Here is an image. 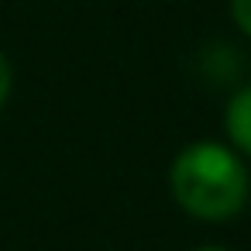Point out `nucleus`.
<instances>
[{
    "label": "nucleus",
    "mask_w": 251,
    "mask_h": 251,
    "mask_svg": "<svg viewBox=\"0 0 251 251\" xmlns=\"http://www.w3.org/2000/svg\"><path fill=\"white\" fill-rule=\"evenodd\" d=\"M169 193L196 220H230L248 206L251 196L248 165L227 145L196 141L176 155L169 169Z\"/></svg>",
    "instance_id": "1"
},
{
    "label": "nucleus",
    "mask_w": 251,
    "mask_h": 251,
    "mask_svg": "<svg viewBox=\"0 0 251 251\" xmlns=\"http://www.w3.org/2000/svg\"><path fill=\"white\" fill-rule=\"evenodd\" d=\"M224 127H227L230 145L251 158V86L230 97V103L224 107Z\"/></svg>",
    "instance_id": "2"
},
{
    "label": "nucleus",
    "mask_w": 251,
    "mask_h": 251,
    "mask_svg": "<svg viewBox=\"0 0 251 251\" xmlns=\"http://www.w3.org/2000/svg\"><path fill=\"white\" fill-rule=\"evenodd\" d=\"M230 18L241 28V35L251 38V0H230Z\"/></svg>",
    "instance_id": "3"
},
{
    "label": "nucleus",
    "mask_w": 251,
    "mask_h": 251,
    "mask_svg": "<svg viewBox=\"0 0 251 251\" xmlns=\"http://www.w3.org/2000/svg\"><path fill=\"white\" fill-rule=\"evenodd\" d=\"M11 83H14V69H11L7 55L0 52V107H4V103H7V97H11Z\"/></svg>",
    "instance_id": "4"
},
{
    "label": "nucleus",
    "mask_w": 251,
    "mask_h": 251,
    "mask_svg": "<svg viewBox=\"0 0 251 251\" xmlns=\"http://www.w3.org/2000/svg\"><path fill=\"white\" fill-rule=\"evenodd\" d=\"M193 251H227V248H220V244H203V248H193Z\"/></svg>",
    "instance_id": "5"
}]
</instances>
